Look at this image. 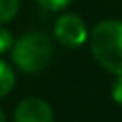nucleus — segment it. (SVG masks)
Returning <instances> with one entry per match:
<instances>
[{
    "mask_svg": "<svg viewBox=\"0 0 122 122\" xmlns=\"http://www.w3.org/2000/svg\"><path fill=\"white\" fill-rule=\"evenodd\" d=\"M90 49L104 70L122 74V20H102L90 32Z\"/></svg>",
    "mask_w": 122,
    "mask_h": 122,
    "instance_id": "obj_1",
    "label": "nucleus"
},
{
    "mask_svg": "<svg viewBox=\"0 0 122 122\" xmlns=\"http://www.w3.org/2000/svg\"><path fill=\"white\" fill-rule=\"evenodd\" d=\"M13 61L20 70L29 74L41 72L50 65L54 56V47L45 32L30 30L13 43Z\"/></svg>",
    "mask_w": 122,
    "mask_h": 122,
    "instance_id": "obj_2",
    "label": "nucleus"
},
{
    "mask_svg": "<svg viewBox=\"0 0 122 122\" xmlns=\"http://www.w3.org/2000/svg\"><path fill=\"white\" fill-rule=\"evenodd\" d=\"M54 36L57 38V41L61 45L74 49V47H79L86 41L88 30L83 18L68 13V15H63L57 18L56 25H54Z\"/></svg>",
    "mask_w": 122,
    "mask_h": 122,
    "instance_id": "obj_3",
    "label": "nucleus"
},
{
    "mask_svg": "<svg viewBox=\"0 0 122 122\" xmlns=\"http://www.w3.org/2000/svg\"><path fill=\"white\" fill-rule=\"evenodd\" d=\"M15 122H54V111L45 99L27 97L16 108Z\"/></svg>",
    "mask_w": 122,
    "mask_h": 122,
    "instance_id": "obj_4",
    "label": "nucleus"
},
{
    "mask_svg": "<svg viewBox=\"0 0 122 122\" xmlns=\"http://www.w3.org/2000/svg\"><path fill=\"white\" fill-rule=\"evenodd\" d=\"M13 86H15V72L5 61L0 59V97L7 95Z\"/></svg>",
    "mask_w": 122,
    "mask_h": 122,
    "instance_id": "obj_5",
    "label": "nucleus"
},
{
    "mask_svg": "<svg viewBox=\"0 0 122 122\" xmlns=\"http://www.w3.org/2000/svg\"><path fill=\"white\" fill-rule=\"evenodd\" d=\"M18 13V0H0V23L9 22Z\"/></svg>",
    "mask_w": 122,
    "mask_h": 122,
    "instance_id": "obj_6",
    "label": "nucleus"
},
{
    "mask_svg": "<svg viewBox=\"0 0 122 122\" xmlns=\"http://www.w3.org/2000/svg\"><path fill=\"white\" fill-rule=\"evenodd\" d=\"M72 0H38V4L43 9H49V11H57V9H63L70 4Z\"/></svg>",
    "mask_w": 122,
    "mask_h": 122,
    "instance_id": "obj_7",
    "label": "nucleus"
},
{
    "mask_svg": "<svg viewBox=\"0 0 122 122\" xmlns=\"http://www.w3.org/2000/svg\"><path fill=\"white\" fill-rule=\"evenodd\" d=\"M11 47H13V36H11V32L0 25V54L7 52Z\"/></svg>",
    "mask_w": 122,
    "mask_h": 122,
    "instance_id": "obj_8",
    "label": "nucleus"
},
{
    "mask_svg": "<svg viewBox=\"0 0 122 122\" xmlns=\"http://www.w3.org/2000/svg\"><path fill=\"white\" fill-rule=\"evenodd\" d=\"M111 99H113L118 106H122V74L117 76L113 86H111Z\"/></svg>",
    "mask_w": 122,
    "mask_h": 122,
    "instance_id": "obj_9",
    "label": "nucleus"
},
{
    "mask_svg": "<svg viewBox=\"0 0 122 122\" xmlns=\"http://www.w3.org/2000/svg\"><path fill=\"white\" fill-rule=\"evenodd\" d=\"M0 122H5V117H4V111L0 110Z\"/></svg>",
    "mask_w": 122,
    "mask_h": 122,
    "instance_id": "obj_10",
    "label": "nucleus"
}]
</instances>
